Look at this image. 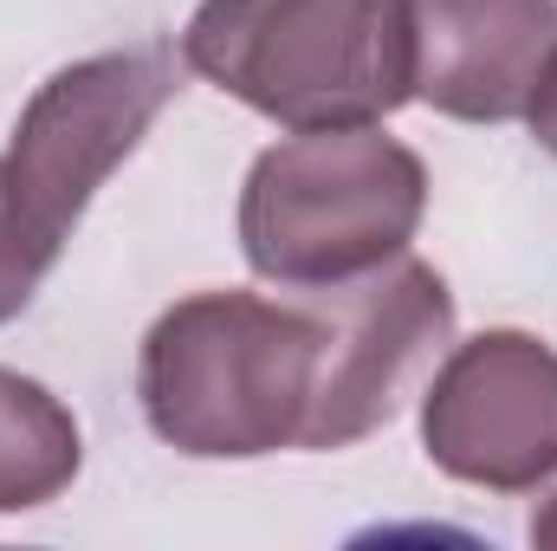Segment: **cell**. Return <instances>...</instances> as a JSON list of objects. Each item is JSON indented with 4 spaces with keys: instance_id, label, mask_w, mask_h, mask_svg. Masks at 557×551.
Returning a JSON list of instances; mask_svg holds the SVG:
<instances>
[{
    "instance_id": "10",
    "label": "cell",
    "mask_w": 557,
    "mask_h": 551,
    "mask_svg": "<svg viewBox=\"0 0 557 551\" xmlns=\"http://www.w3.org/2000/svg\"><path fill=\"white\" fill-rule=\"evenodd\" d=\"M525 124H532L539 149H552V156H557V46H552V59H545V72H539V85H532Z\"/></svg>"
},
{
    "instance_id": "9",
    "label": "cell",
    "mask_w": 557,
    "mask_h": 551,
    "mask_svg": "<svg viewBox=\"0 0 557 551\" xmlns=\"http://www.w3.org/2000/svg\"><path fill=\"white\" fill-rule=\"evenodd\" d=\"M59 260L13 221V208H7V188H0V325H13L26 305H33V292L46 285Z\"/></svg>"
},
{
    "instance_id": "4",
    "label": "cell",
    "mask_w": 557,
    "mask_h": 551,
    "mask_svg": "<svg viewBox=\"0 0 557 551\" xmlns=\"http://www.w3.org/2000/svg\"><path fill=\"white\" fill-rule=\"evenodd\" d=\"M175 91H182V65L169 46H124L59 65L26 98L0 156V188L13 221L52 260L78 234L91 195L137 156V143L149 137V124Z\"/></svg>"
},
{
    "instance_id": "1",
    "label": "cell",
    "mask_w": 557,
    "mask_h": 551,
    "mask_svg": "<svg viewBox=\"0 0 557 551\" xmlns=\"http://www.w3.org/2000/svg\"><path fill=\"white\" fill-rule=\"evenodd\" d=\"M324 311L260 292H188L137 351V403L188 461H260L305 448L324 377Z\"/></svg>"
},
{
    "instance_id": "11",
    "label": "cell",
    "mask_w": 557,
    "mask_h": 551,
    "mask_svg": "<svg viewBox=\"0 0 557 551\" xmlns=\"http://www.w3.org/2000/svg\"><path fill=\"white\" fill-rule=\"evenodd\" d=\"M532 546H539V551H557V493L539 506V513H532Z\"/></svg>"
},
{
    "instance_id": "8",
    "label": "cell",
    "mask_w": 557,
    "mask_h": 551,
    "mask_svg": "<svg viewBox=\"0 0 557 551\" xmlns=\"http://www.w3.org/2000/svg\"><path fill=\"white\" fill-rule=\"evenodd\" d=\"M85 467L78 415L65 409L39 377L0 364V513L52 506Z\"/></svg>"
},
{
    "instance_id": "2",
    "label": "cell",
    "mask_w": 557,
    "mask_h": 551,
    "mask_svg": "<svg viewBox=\"0 0 557 551\" xmlns=\"http://www.w3.org/2000/svg\"><path fill=\"white\" fill-rule=\"evenodd\" d=\"M182 65L285 131L383 124L416 98L409 0H201Z\"/></svg>"
},
{
    "instance_id": "3",
    "label": "cell",
    "mask_w": 557,
    "mask_h": 551,
    "mask_svg": "<svg viewBox=\"0 0 557 551\" xmlns=\"http://www.w3.org/2000/svg\"><path fill=\"white\" fill-rule=\"evenodd\" d=\"M428 215V162L376 124L292 131L240 182V254L285 292H331L409 254Z\"/></svg>"
},
{
    "instance_id": "5",
    "label": "cell",
    "mask_w": 557,
    "mask_h": 551,
    "mask_svg": "<svg viewBox=\"0 0 557 551\" xmlns=\"http://www.w3.org/2000/svg\"><path fill=\"white\" fill-rule=\"evenodd\" d=\"M428 461L486 493L557 480V351L532 331H480L441 357L421 390Z\"/></svg>"
},
{
    "instance_id": "6",
    "label": "cell",
    "mask_w": 557,
    "mask_h": 551,
    "mask_svg": "<svg viewBox=\"0 0 557 551\" xmlns=\"http://www.w3.org/2000/svg\"><path fill=\"white\" fill-rule=\"evenodd\" d=\"M331 338H324V377L318 409L305 428V448L331 454L363 434H376L403 409L416 370L454 338V292L428 260H389L376 273L311 292Z\"/></svg>"
},
{
    "instance_id": "7",
    "label": "cell",
    "mask_w": 557,
    "mask_h": 551,
    "mask_svg": "<svg viewBox=\"0 0 557 551\" xmlns=\"http://www.w3.org/2000/svg\"><path fill=\"white\" fill-rule=\"evenodd\" d=\"M416 98L454 124H512L557 46V0H409Z\"/></svg>"
}]
</instances>
